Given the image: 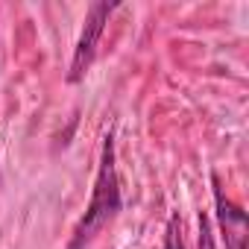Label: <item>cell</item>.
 I'll return each mask as SVG.
<instances>
[{"mask_svg":"<svg viewBox=\"0 0 249 249\" xmlns=\"http://www.w3.org/2000/svg\"><path fill=\"white\" fill-rule=\"evenodd\" d=\"M123 208V196H120V179H117V156H114V132L108 129L103 135V150H100V167H97V179L91 188V199L85 214L79 217L68 249H88L91 240L120 214Z\"/></svg>","mask_w":249,"mask_h":249,"instance_id":"1","label":"cell"},{"mask_svg":"<svg viewBox=\"0 0 249 249\" xmlns=\"http://www.w3.org/2000/svg\"><path fill=\"white\" fill-rule=\"evenodd\" d=\"M164 249H185V243H182V231H179V217H170V220H167Z\"/></svg>","mask_w":249,"mask_h":249,"instance_id":"4","label":"cell"},{"mask_svg":"<svg viewBox=\"0 0 249 249\" xmlns=\"http://www.w3.org/2000/svg\"><path fill=\"white\" fill-rule=\"evenodd\" d=\"M211 194H214V214H217V226H220L226 249H246L249 246V217L240 205H234L226 196L217 173H211Z\"/></svg>","mask_w":249,"mask_h":249,"instance_id":"3","label":"cell"},{"mask_svg":"<svg viewBox=\"0 0 249 249\" xmlns=\"http://www.w3.org/2000/svg\"><path fill=\"white\" fill-rule=\"evenodd\" d=\"M120 9V3H108V0H97V3L88 6V15H85V24H82V33H79V41L73 47V59H71V71H68V82L76 85L85 79V73L91 71L94 59H97V47H100V38H103V30L111 18V12Z\"/></svg>","mask_w":249,"mask_h":249,"instance_id":"2","label":"cell"},{"mask_svg":"<svg viewBox=\"0 0 249 249\" xmlns=\"http://www.w3.org/2000/svg\"><path fill=\"white\" fill-rule=\"evenodd\" d=\"M199 249H214V237H211V220L205 214H199Z\"/></svg>","mask_w":249,"mask_h":249,"instance_id":"5","label":"cell"}]
</instances>
